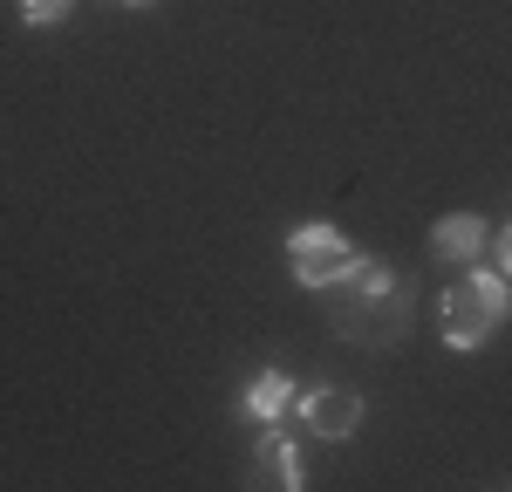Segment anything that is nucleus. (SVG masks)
Masks as SVG:
<instances>
[{
  "mask_svg": "<svg viewBox=\"0 0 512 492\" xmlns=\"http://www.w3.org/2000/svg\"><path fill=\"white\" fill-rule=\"evenodd\" d=\"M512 315V281L499 274V267H478V274H465V281L444 294V308H437V328H444V342L451 349H485L499 328H506Z\"/></svg>",
  "mask_w": 512,
  "mask_h": 492,
  "instance_id": "nucleus-1",
  "label": "nucleus"
},
{
  "mask_svg": "<svg viewBox=\"0 0 512 492\" xmlns=\"http://www.w3.org/2000/svg\"><path fill=\"white\" fill-rule=\"evenodd\" d=\"M355 260H362V253L349 246V233L328 226V219L287 233V274H294L301 287H342L355 274Z\"/></svg>",
  "mask_w": 512,
  "mask_h": 492,
  "instance_id": "nucleus-2",
  "label": "nucleus"
},
{
  "mask_svg": "<svg viewBox=\"0 0 512 492\" xmlns=\"http://www.w3.org/2000/svg\"><path fill=\"white\" fill-rule=\"evenodd\" d=\"M403 328H410V287L403 281L383 287V294H355V287H342V301H335V335H342V342L383 349V342H396Z\"/></svg>",
  "mask_w": 512,
  "mask_h": 492,
  "instance_id": "nucleus-3",
  "label": "nucleus"
},
{
  "mask_svg": "<svg viewBox=\"0 0 512 492\" xmlns=\"http://www.w3.org/2000/svg\"><path fill=\"white\" fill-rule=\"evenodd\" d=\"M294 417H301V431H315V438H349L355 424H362V397H355L349 383H315V390H294Z\"/></svg>",
  "mask_w": 512,
  "mask_h": 492,
  "instance_id": "nucleus-4",
  "label": "nucleus"
},
{
  "mask_svg": "<svg viewBox=\"0 0 512 492\" xmlns=\"http://www.w3.org/2000/svg\"><path fill=\"white\" fill-rule=\"evenodd\" d=\"M253 479L260 486H280V492H301L308 472H301V451L280 424H260V445H253Z\"/></svg>",
  "mask_w": 512,
  "mask_h": 492,
  "instance_id": "nucleus-5",
  "label": "nucleus"
},
{
  "mask_svg": "<svg viewBox=\"0 0 512 492\" xmlns=\"http://www.w3.org/2000/svg\"><path fill=\"white\" fill-rule=\"evenodd\" d=\"M485 246H492V226H485L478 212H444L431 226V260H444V267H465Z\"/></svg>",
  "mask_w": 512,
  "mask_h": 492,
  "instance_id": "nucleus-6",
  "label": "nucleus"
},
{
  "mask_svg": "<svg viewBox=\"0 0 512 492\" xmlns=\"http://www.w3.org/2000/svg\"><path fill=\"white\" fill-rule=\"evenodd\" d=\"M294 390H301V383H294L287 369H260V376L246 383V397H239V410H246L253 424H280V417L294 410Z\"/></svg>",
  "mask_w": 512,
  "mask_h": 492,
  "instance_id": "nucleus-7",
  "label": "nucleus"
},
{
  "mask_svg": "<svg viewBox=\"0 0 512 492\" xmlns=\"http://www.w3.org/2000/svg\"><path fill=\"white\" fill-rule=\"evenodd\" d=\"M14 7H21V21H28V28H55V21H69V7H76V0H14Z\"/></svg>",
  "mask_w": 512,
  "mask_h": 492,
  "instance_id": "nucleus-8",
  "label": "nucleus"
},
{
  "mask_svg": "<svg viewBox=\"0 0 512 492\" xmlns=\"http://www.w3.org/2000/svg\"><path fill=\"white\" fill-rule=\"evenodd\" d=\"M492 267H499V274L512 281V219L499 226V233H492Z\"/></svg>",
  "mask_w": 512,
  "mask_h": 492,
  "instance_id": "nucleus-9",
  "label": "nucleus"
},
{
  "mask_svg": "<svg viewBox=\"0 0 512 492\" xmlns=\"http://www.w3.org/2000/svg\"><path fill=\"white\" fill-rule=\"evenodd\" d=\"M110 7H151V0H110Z\"/></svg>",
  "mask_w": 512,
  "mask_h": 492,
  "instance_id": "nucleus-10",
  "label": "nucleus"
}]
</instances>
